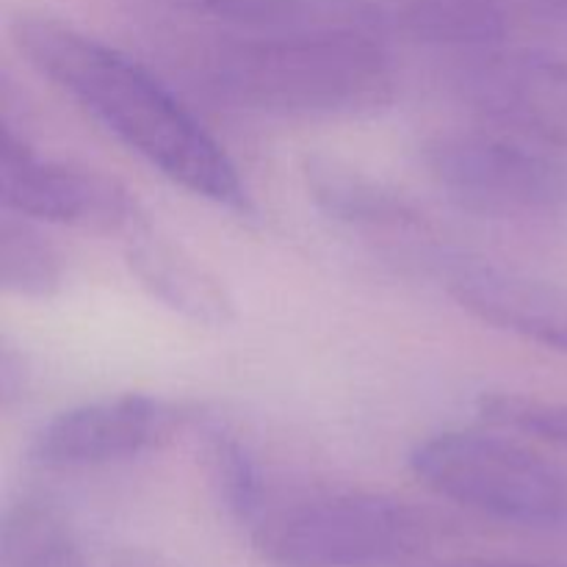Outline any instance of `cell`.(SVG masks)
Instances as JSON below:
<instances>
[{
  "label": "cell",
  "instance_id": "obj_16",
  "mask_svg": "<svg viewBox=\"0 0 567 567\" xmlns=\"http://www.w3.org/2000/svg\"><path fill=\"white\" fill-rule=\"evenodd\" d=\"M0 282L9 293L48 299L61 291L64 264L37 221L3 210L0 221Z\"/></svg>",
  "mask_w": 567,
  "mask_h": 567
},
{
  "label": "cell",
  "instance_id": "obj_15",
  "mask_svg": "<svg viewBox=\"0 0 567 567\" xmlns=\"http://www.w3.org/2000/svg\"><path fill=\"white\" fill-rule=\"evenodd\" d=\"M199 446L216 498L227 515L247 529L271 496V485L264 465L258 463V454L230 424L214 419L199 424Z\"/></svg>",
  "mask_w": 567,
  "mask_h": 567
},
{
  "label": "cell",
  "instance_id": "obj_17",
  "mask_svg": "<svg viewBox=\"0 0 567 567\" xmlns=\"http://www.w3.org/2000/svg\"><path fill=\"white\" fill-rule=\"evenodd\" d=\"M480 413L502 430L540 437V441L567 449V402L496 391L482 393Z\"/></svg>",
  "mask_w": 567,
  "mask_h": 567
},
{
  "label": "cell",
  "instance_id": "obj_14",
  "mask_svg": "<svg viewBox=\"0 0 567 567\" xmlns=\"http://www.w3.org/2000/svg\"><path fill=\"white\" fill-rule=\"evenodd\" d=\"M0 567H86L66 515L50 498L20 496L6 504Z\"/></svg>",
  "mask_w": 567,
  "mask_h": 567
},
{
  "label": "cell",
  "instance_id": "obj_19",
  "mask_svg": "<svg viewBox=\"0 0 567 567\" xmlns=\"http://www.w3.org/2000/svg\"><path fill=\"white\" fill-rule=\"evenodd\" d=\"M111 567H175L166 559L153 557V554H142V551H131V554H122L120 559H114Z\"/></svg>",
  "mask_w": 567,
  "mask_h": 567
},
{
  "label": "cell",
  "instance_id": "obj_1",
  "mask_svg": "<svg viewBox=\"0 0 567 567\" xmlns=\"http://www.w3.org/2000/svg\"><path fill=\"white\" fill-rule=\"evenodd\" d=\"M11 39L39 75L166 181L219 208L252 210L227 150L142 61L42 11L17 14Z\"/></svg>",
  "mask_w": 567,
  "mask_h": 567
},
{
  "label": "cell",
  "instance_id": "obj_8",
  "mask_svg": "<svg viewBox=\"0 0 567 567\" xmlns=\"http://www.w3.org/2000/svg\"><path fill=\"white\" fill-rule=\"evenodd\" d=\"M454 83L487 120L543 147L567 150V61L498 44L465 55Z\"/></svg>",
  "mask_w": 567,
  "mask_h": 567
},
{
  "label": "cell",
  "instance_id": "obj_4",
  "mask_svg": "<svg viewBox=\"0 0 567 567\" xmlns=\"http://www.w3.org/2000/svg\"><path fill=\"white\" fill-rule=\"evenodd\" d=\"M410 468L460 507L526 529L567 532V471L482 432H437L415 443Z\"/></svg>",
  "mask_w": 567,
  "mask_h": 567
},
{
  "label": "cell",
  "instance_id": "obj_6",
  "mask_svg": "<svg viewBox=\"0 0 567 567\" xmlns=\"http://www.w3.org/2000/svg\"><path fill=\"white\" fill-rule=\"evenodd\" d=\"M0 197L6 210L44 225L81 227L105 236H131L147 225L138 199L120 181L42 158L11 122H3L0 142Z\"/></svg>",
  "mask_w": 567,
  "mask_h": 567
},
{
  "label": "cell",
  "instance_id": "obj_20",
  "mask_svg": "<svg viewBox=\"0 0 567 567\" xmlns=\"http://www.w3.org/2000/svg\"><path fill=\"white\" fill-rule=\"evenodd\" d=\"M446 567H559V565H543V563H465V565H446Z\"/></svg>",
  "mask_w": 567,
  "mask_h": 567
},
{
  "label": "cell",
  "instance_id": "obj_3",
  "mask_svg": "<svg viewBox=\"0 0 567 567\" xmlns=\"http://www.w3.org/2000/svg\"><path fill=\"white\" fill-rule=\"evenodd\" d=\"M252 548L275 567H382L419 557L435 524L413 504L369 491H271L247 526Z\"/></svg>",
  "mask_w": 567,
  "mask_h": 567
},
{
  "label": "cell",
  "instance_id": "obj_9",
  "mask_svg": "<svg viewBox=\"0 0 567 567\" xmlns=\"http://www.w3.org/2000/svg\"><path fill=\"white\" fill-rule=\"evenodd\" d=\"M169 33L282 37V33H382L374 0H150Z\"/></svg>",
  "mask_w": 567,
  "mask_h": 567
},
{
  "label": "cell",
  "instance_id": "obj_12",
  "mask_svg": "<svg viewBox=\"0 0 567 567\" xmlns=\"http://www.w3.org/2000/svg\"><path fill=\"white\" fill-rule=\"evenodd\" d=\"M302 181L310 203L338 225L382 233H410L424 227V214L413 199L336 155H308L302 161Z\"/></svg>",
  "mask_w": 567,
  "mask_h": 567
},
{
  "label": "cell",
  "instance_id": "obj_18",
  "mask_svg": "<svg viewBox=\"0 0 567 567\" xmlns=\"http://www.w3.org/2000/svg\"><path fill=\"white\" fill-rule=\"evenodd\" d=\"M28 380H31V371H28L25 358L14 352V347L3 343V352H0V402H3L6 410L22 402L28 391Z\"/></svg>",
  "mask_w": 567,
  "mask_h": 567
},
{
  "label": "cell",
  "instance_id": "obj_13",
  "mask_svg": "<svg viewBox=\"0 0 567 567\" xmlns=\"http://www.w3.org/2000/svg\"><path fill=\"white\" fill-rule=\"evenodd\" d=\"M374 6L388 31L465 55L498 48L509 33L504 0H374Z\"/></svg>",
  "mask_w": 567,
  "mask_h": 567
},
{
  "label": "cell",
  "instance_id": "obj_2",
  "mask_svg": "<svg viewBox=\"0 0 567 567\" xmlns=\"http://www.w3.org/2000/svg\"><path fill=\"white\" fill-rule=\"evenodd\" d=\"M169 39L192 81L233 109L343 120L377 114L396 97V66L382 33H169Z\"/></svg>",
  "mask_w": 567,
  "mask_h": 567
},
{
  "label": "cell",
  "instance_id": "obj_10",
  "mask_svg": "<svg viewBox=\"0 0 567 567\" xmlns=\"http://www.w3.org/2000/svg\"><path fill=\"white\" fill-rule=\"evenodd\" d=\"M437 271L454 302L485 324L567 352V286L471 258H441Z\"/></svg>",
  "mask_w": 567,
  "mask_h": 567
},
{
  "label": "cell",
  "instance_id": "obj_7",
  "mask_svg": "<svg viewBox=\"0 0 567 567\" xmlns=\"http://www.w3.org/2000/svg\"><path fill=\"white\" fill-rule=\"evenodd\" d=\"M192 415L181 404L147 393H116L55 413L37 430L28 457L44 471H83L127 463L155 452Z\"/></svg>",
  "mask_w": 567,
  "mask_h": 567
},
{
  "label": "cell",
  "instance_id": "obj_11",
  "mask_svg": "<svg viewBox=\"0 0 567 567\" xmlns=\"http://www.w3.org/2000/svg\"><path fill=\"white\" fill-rule=\"evenodd\" d=\"M125 264L138 286L172 313L203 327H227L236 321V302L225 282L181 244L153 233L150 225L127 236Z\"/></svg>",
  "mask_w": 567,
  "mask_h": 567
},
{
  "label": "cell",
  "instance_id": "obj_5",
  "mask_svg": "<svg viewBox=\"0 0 567 567\" xmlns=\"http://www.w3.org/2000/svg\"><path fill=\"white\" fill-rule=\"evenodd\" d=\"M435 186L476 216L515 225L567 214V164L548 150L482 131L435 133L421 144Z\"/></svg>",
  "mask_w": 567,
  "mask_h": 567
}]
</instances>
